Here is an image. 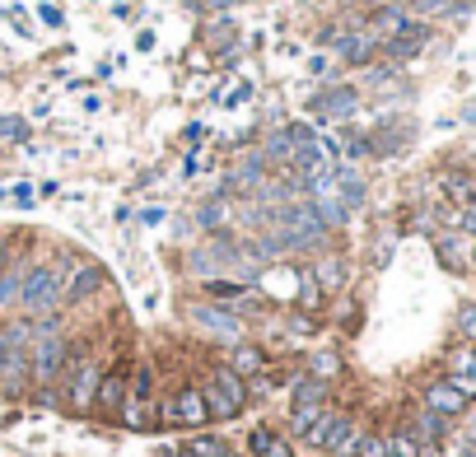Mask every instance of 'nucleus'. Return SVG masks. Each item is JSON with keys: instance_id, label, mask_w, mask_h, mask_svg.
<instances>
[{"instance_id": "nucleus-1", "label": "nucleus", "mask_w": 476, "mask_h": 457, "mask_svg": "<svg viewBox=\"0 0 476 457\" xmlns=\"http://www.w3.org/2000/svg\"><path fill=\"white\" fill-rule=\"evenodd\" d=\"M28 373L37 383H57L61 379V369H66V359H70V346L57 337V327L52 322H43V327H28Z\"/></svg>"}, {"instance_id": "nucleus-2", "label": "nucleus", "mask_w": 476, "mask_h": 457, "mask_svg": "<svg viewBox=\"0 0 476 457\" xmlns=\"http://www.w3.org/2000/svg\"><path fill=\"white\" fill-rule=\"evenodd\" d=\"M202 397H206L211 415H220V421H233V415L248 406V388H243V379H238L233 369H215L211 383L202 388Z\"/></svg>"}, {"instance_id": "nucleus-3", "label": "nucleus", "mask_w": 476, "mask_h": 457, "mask_svg": "<svg viewBox=\"0 0 476 457\" xmlns=\"http://www.w3.org/2000/svg\"><path fill=\"white\" fill-rule=\"evenodd\" d=\"M57 304H61V280L47 266L19 271V308H28V313H52Z\"/></svg>"}, {"instance_id": "nucleus-4", "label": "nucleus", "mask_w": 476, "mask_h": 457, "mask_svg": "<svg viewBox=\"0 0 476 457\" xmlns=\"http://www.w3.org/2000/svg\"><path fill=\"white\" fill-rule=\"evenodd\" d=\"M28 327H5L0 337V383L5 388H24L33 373H28Z\"/></svg>"}, {"instance_id": "nucleus-5", "label": "nucleus", "mask_w": 476, "mask_h": 457, "mask_svg": "<svg viewBox=\"0 0 476 457\" xmlns=\"http://www.w3.org/2000/svg\"><path fill=\"white\" fill-rule=\"evenodd\" d=\"M211 421V406L202 397V388H182L169 406H164V425H182V430H196Z\"/></svg>"}, {"instance_id": "nucleus-6", "label": "nucleus", "mask_w": 476, "mask_h": 457, "mask_svg": "<svg viewBox=\"0 0 476 457\" xmlns=\"http://www.w3.org/2000/svg\"><path fill=\"white\" fill-rule=\"evenodd\" d=\"M98 383H103V364H98V359H79L75 373H70V392H66V401H70L75 410H89L94 397H98Z\"/></svg>"}, {"instance_id": "nucleus-7", "label": "nucleus", "mask_w": 476, "mask_h": 457, "mask_svg": "<svg viewBox=\"0 0 476 457\" xmlns=\"http://www.w3.org/2000/svg\"><path fill=\"white\" fill-rule=\"evenodd\" d=\"M471 401L449 383V379H440V383H429L425 388V410H434V415H444V421H453V415H462Z\"/></svg>"}, {"instance_id": "nucleus-8", "label": "nucleus", "mask_w": 476, "mask_h": 457, "mask_svg": "<svg viewBox=\"0 0 476 457\" xmlns=\"http://www.w3.org/2000/svg\"><path fill=\"white\" fill-rule=\"evenodd\" d=\"M327 43H336V52L346 57V61H355V66H360V61H369L374 52H378V37L369 33V28H355V33H327Z\"/></svg>"}, {"instance_id": "nucleus-9", "label": "nucleus", "mask_w": 476, "mask_h": 457, "mask_svg": "<svg viewBox=\"0 0 476 457\" xmlns=\"http://www.w3.org/2000/svg\"><path fill=\"white\" fill-rule=\"evenodd\" d=\"M122 397H127V373H122V369H108L94 401H98L103 410H122Z\"/></svg>"}, {"instance_id": "nucleus-10", "label": "nucleus", "mask_w": 476, "mask_h": 457, "mask_svg": "<svg viewBox=\"0 0 476 457\" xmlns=\"http://www.w3.org/2000/svg\"><path fill=\"white\" fill-rule=\"evenodd\" d=\"M434 243H440V262H444L449 271H467V266H471V247H467L458 234H440Z\"/></svg>"}, {"instance_id": "nucleus-11", "label": "nucleus", "mask_w": 476, "mask_h": 457, "mask_svg": "<svg viewBox=\"0 0 476 457\" xmlns=\"http://www.w3.org/2000/svg\"><path fill=\"white\" fill-rule=\"evenodd\" d=\"M444 196H449L453 211H462V205L476 201V182H471L467 173H444Z\"/></svg>"}, {"instance_id": "nucleus-12", "label": "nucleus", "mask_w": 476, "mask_h": 457, "mask_svg": "<svg viewBox=\"0 0 476 457\" xmlns=\"http://www.w3.org/2000/svg\"><path fill=\"white\" fill-rule=\"evenodd\" d=\"M313 108L323 112V117H350V112H355V89H332V94L317 99Z\"/></svg>"}, {"instance_id": "nucleus-13", "label": "nucleus", "mask_w": 476, "mask_h": 457, "mask_svg": "<svg viewBox=\"0 0 476 457\" xmlns=\"http://www.w3.org/2000/svg\"><path fill=\"white\" fill-rule=\"evenodd\" d=\"M248 443H253V452H257V457H295V452H290V443H285L281 434H271V430H253V439H248Z\"/></svg>"}, {"instance_id": "nucleus-14", "label": "nucleus", "mask_w": 476, "mask_h": 457, "mask_svg": "<svg viewBox=\"0 0 476 457\" xmlns=\"http://www.w3.org/2000/svg\"><path fill=\"white\" fill-rule=\"evenodd\" d=\"M98 280H103V271H98V266H79V271H75V280L61 289V295H70V299H85L89 289H98Z\"/></svg>"}, {"instance_id": "nucleus-15", "label": "nucleus", "mask_w": 476, "mask_h": 457, "mask_svg": "<svg viewBox=\"0 0 476 457\" xmlns=\"http://www.w3.org/2000/svg\"><path fill=\"white\" fill-rule=\"evenodd\" d=\"M262 369H266L262 350H248V346H238V350H233V373H238V379H257Z\"/></svg>"}, {"instance_id": "nucleus-16", "label": "nucleus", "mask_w": 476, "mask_h": 457, "mask_svg": "<svg viewBox=\"0 0 476 457\" xmlns=\"http://www.w3.org/2000/svg\"><path fill=\"white\" fill-rule=\"evenodd\" d=\"M449 379H476V346H462L449 355Z\"/></svg>"}, {"instance_id": "nucleus-17", "label": "nucleus", "mask_w": 476, "mask_h": 457, "mask_svg": "<svg viewBox=\"0 0 476 457\" xmlns=\"http://www.w3.org/2000/svg\"><path fill=\"white\" fill-rule=\"evenodd\" d=\"M444 430H449V421H444V415H434V410H420V421H416V434H420L425 443L444 439Z\"/></svg>"}, {"instance_id": "nucleus-18", "label": "nucleus", "mask_w": 476, "mask_h": 457, "mask_svg": "<svg viewBox=\"0 0 476 457\" xmlns=\"http://www.w3.org/2000/svg\"><path fill=\"white\" fill-rule=\"evenodd\" d=\"M317 415H323V401H295V410H290V425H295V434H304Z\"/></svg>"}, {"instance_id": "nucleus-19", "label": "nucleus", "mask_w": 476, "mask_h": 457, "mask_svg": "<svg viewBox=\"0 0 476 457\" xmlns=\"http://www.w3.org/2000/svg\"><path fill=\"white\" fill-rule=\"evenodd\" d=\"M350 457H388V439L360 434V439H355V448H350Z\"/></svg>"}, {"instance_id": "nucleus-20", "label": "nucleus", "mask_w": 476, "mask_h": 457, "mask_svg": "<svg viewBox=\"0 0 476 457\" xmlns=\"http://www.w3.org/2000/svg\"><path fill=\"white\" fill-rule=\"evenodd\" d=\"M388 457H420V439L416 434H392L388 439Z\"/></svg>"}, {"instance_id": "nucleus-21", "label": "nucleus", "mask_w": 476, "mask_h": 457, "mask_svg": "<svg viewBox=\"0 0 476 457\" xmlns=\"http://www.w3.org/2000/svg\"><path fill=\"white\" fill-rule=\"evenodd\" d=\"M336 373H341V359L332 355V350H323V355H313V379H336Z\"/></svg>"}, {"instance_id": "nucleus-22", "label": "nucleus", "mask_w": 476, "mask_h": 457, "mask_svg": "<svg viewBox=\"0 0 476 457\" xmlns=\"http://www.w3.org/2000/svg\"><path fill=\"white\" fill-rule=\"evenodd\" d=\"M187 452H191V457H220V452H224V443H220V439H211V434H196V439H187Z\"/></svg>"}, {"instance_id": "nucleus-23", "label": "nucleus", "mask_w": 476, "mask_h": 457, "mask_svg": "<svg viewBox=\"0 0 476 457\" xmlns=\"http://www.w3.org/2000/svg\"><path fill=\"white\" fill-rule=\"evenodd\" d=\"M458 331H462L467 346H476V304H467V308L458 313Z\"/></svg>"}, {"instance_id": "nucleus-24", "label": "nucleus", "mask_w": 476, "mask_h": 457, "mask_svg": "<svg viewBox=\"0 0 476 457\" xmlns=\"http://www.w3.org/2000/svg\"><path fill=\"white\" fill-rule=\"evenodd\" d=\"M0 304H19V271L0 275Z\"/></svg>"}, {"instance_id": "nucleus-25", "label": "nucleus", "mask_w": 476, "mask_h": 457, "mask_svg": "<svg viewBox=\"0 0 476 457\" xmlns=\"http://www.w3.org/2000/svg\"><path fill=\"white\" fill-rule=\"evenodd\" d=\"M150 388H154V373H150V369L140 364V369H136V379H131V388H127V392H131V397H150Z\"/></svg>"}, {"instance_id": "nucleus-26", "label": "nucleus", "mask_w": 476, "mask_h": 457, "mask_svg": "<svg viewBox=\"0 0 476 457\" xmlns=\"http://www.w3.org/2000/svg\"><path fill=\"white\" fill-rule=\"evenodd\" d=\"M196 322H206V327H215V331H233V317L211 313V308H196Z\"/></svg>"}, {"instance_id": "nucleus-27", "label": "nucleus", "mask_w": 476, "mask_h": 457, "mask_svg": "<svg viewBox=\"0 0 476 457\" xmlns=\"http://www.w3.org/2000/svg\"><path fill=\"white\" fill-rule=\"evenodd\" d=\"M0 136H10V140H24V136H28V127H24L19 117H0Z\"/></svg>"}, {"instance_id": "nucleus-28", "label": "nucleus", "mask_w": 476, "mask_h": 457, "mask_svg": "<svg viewBox=\"0 0 476 457\" xmlns=\"http://www.w3.org/2000/svg\"><path fill=\"white\" fill-rule=\"evenodd\" d=\"M453 215H458L453 224H462L467 234H476V201H471V205H462V211H453Z\"/></svg>"}, {"instance_id": "nucleus-29", "label": "nucleus", "mask_w": 476, "mask_h": 457, "mask_svg": "<svg viewBox=\"0 0 476 457\" xmlns=\"http://www.w3.org/2000/svg\"><path fill=\"white\" fill-rule=\"evenodd\" d=\"M211 295H215V299H233V295H238V285H229V280H211Z\"/></svg>"}, {"instance_id": "nucleus-30", "label": "nucleus", "mask_w": 476, "mask_h": 457, "mask_svg": "<svg viewBox=\"0 0 476 457\" xmlns=\"http://www.w3.org/2000/svg\"><path fill=\"white\" fill-rule=\"evenodd\" d=\"M37 19L52 24V28H61V10H57V5H37Z\"/></svg>"}, {"instance_id": "nucleus-31", "label": "nucleus", "mask_w": 476, "mask_h": 457, "mask_svg": "<svg viewBox=\"0 0 476 457\" xmlns=\"http://www.w3.org/2000/svg\"><path fill=\"white\" fill-rule=\"evenodd\" d=\"M253 99V85H238L233 94H229V108H238V103H248Z\"/></svg>"}, {"instance_id": "nucleus-32", "label": "nucleus", "mask_w": 476, "mask_h": 457, "mask_svg": "<svg viewBox=\"0 0 476 457\" xmlns=\"http://www.w3.org/2000/svg\"><path fill=\"white\" fill-rule=\"evenodd\" d=\"M136 47H140V52L154 47V28H140V33H136Z\"/></svg>"}, {"instance_id": "nucleus-33", "label": "nucleus", "mask_w": 476, "mask_h": 457, "mask_svg": "<svg viewBox=\"0 0 476 457\" xmlns=\"http://www.w3.org/2000/svg\"><path fill=\"white\" fill-rule=\"evenodd\" d=\"M304 304L317 308V285H313V280H304Z\"/></svg>"}, {"instance_id": "nucleus-34", "label": "nucleus", "mask_w": 476, "mask_h": 457, "mask_svg": "<svg viewBox=\"0 0 476 457\" xmlns=\"http://www.w3.org/2000/svg\"><path fill=\"white\" fill-rule=\"evenodd\" d=\"M15 201L19 205H33V187H15Z\"/></svg>"}, {"instance_id": "nucleus-35", "label": "nucleus", "mask_w": 476, "mask_h": 457, "mask_svg": "<svg viewBox=\"0 0 476 457\" xmlns=\"http://www.w3.org/2000/svg\"><path fill=\"white\" fill-rule=\"evenodd\" d=\"M462 117H467V121H476V103H471V108H467V112H462Z\"/></svg>"}, {"instance_id": "nucleus-36", "label": "nucleus", "mask_w": 476, "mask_h": 457, "mask_svg": "<svg viewBox=\"0 0 476 457\" xmlns=\"http://www.w3.org/2000/svg\"><path fill=\"white\" fill-rule=\"evenodd\" d=\"M0 337H5V322H0Z\"/></svg>"}, {"instance_id": "nucleus-37", "label": "nucleus", "mask_w": 476, "mask_h": 457, "mask_svg": "<svg viewBox=\"0 0 476 457\" xmlns=\"http://www.w3.org/2000/svg\"><path fill=\"white\" fill-rule=\"evenodd\" d=\"M220 457H233V452H220Z\"/></svg>"}, {"instance_id": "nucleus-38", "label": "nucleus", "mask_w": 476, "mask_h": 457, "mask_svg": "<svg viewBox=\"0 0 476 457\" xmlns=\"http://www.w3.org/2000/svg\"><path fill=\"white\" fill-rule=\"evenodd\" d=\"M471 266H476V253H471Z\"/></svg>"}, {"instance_id": "nucleus-39", "label": "nucleus", "mask_w": 476, "mask_h": 457, "mask_svg": "<svg viewBox=\"0 0 476 457\" xmlns=\"http://www.w3.org/2000/svg\"><path fill=\"white\" fill-rule=\"evenodd\" d=\"M182 457H191V452H182Z\"/></svg>"}]
</instances>
